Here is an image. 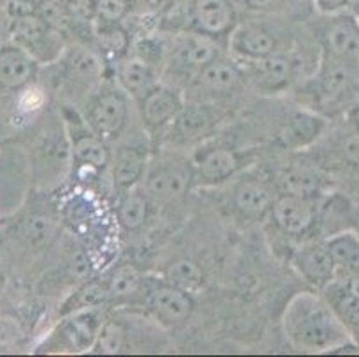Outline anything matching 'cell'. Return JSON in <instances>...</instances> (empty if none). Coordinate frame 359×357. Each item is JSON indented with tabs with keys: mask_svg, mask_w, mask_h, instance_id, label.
<instances>
[{
	"mask_svg": "<svg viewBox=\"0 0 359 357\" xmlns=\"http://www.w3.org/2000/svg\"><path fill=\"white\" fill-rule=\"evenodd\" d=\"M175 122L182 136L195 137L210 127L211 114L204 107H184L181 114L175 118Z\"/></svg>",
	"mask_w": 359,
	"mask_h": 357,
	"instance_id": "29",
	"label": "cell"
},
{
	"mask_svg": "<svg viewBox=\"0 0 359 357\" xmlns=\"http://www.w3.org/2000/svg\"><path fill=\"white\" fill-rule=\"evenodd\" d=\"M8 11L13 18H20V16L32 15V4L24 2V0H13L11 4H9Z\"/></svg>",
	"mask_w": 359,
	"mask_h": 357,
	"instance_id": "38",
	"label": "cell"
},
{
	"mask_svg": "<svg viewBox=\"0 0 359 357\" xmlns=\"http://www.w3.org/2000/svg\"><path fill=\"white\" fill-rule=\"evenodd\" d=\"M118 79L123 90L140 98L158 86L154 68L145 58H140V55L122 61L118 68Z\"/></svg>",
	"mask_w": 359,
	"mask_h": 357,
	"instance_id": "14",
	"label": "cell"
},
{
	"mask_svg": "<svg viewBox=\"0 0 359 357\" xmlns=\"http://www.w3.org/2000/svg\"><path fill=\"white\" fill-rule=\"evenodd\" d=\"M194 168L182 159H166L147 173V193L161 202L175 201L190 189Z\"/></svg>",
	"mask_w": 359,
	"mask_h": 357,
	"instance_id": "2",
	"label": "cell"
},
{
	"mask_svg": "<svg viewBox=\"0 0 359 357\" xmlns=\"http://www.w3.org/2000/svg\"><path fill=\"white\" fill-rule=\"evenodd\" d=\"M177 58L184 67L198 68L202 70L215 59H218V48L211 43L210 39L194 38L188 39L184 45L177 50Z\"/></svg>",
	"mask_w": 359,
	"mask_h": 357,
	"instance_id": "27",
	"label": "cell"
},
{
	"mask_svg": "<svg viewBox=\"0 0 359 357\" xmlns=\"http://www.w3.org/2000/svg\"><path fill=\"white\" fill-rule=\"evenodd\" d=\"M272 215L277 227L286 234H304L315 222V206L309 196L285 193L273 201Z\"/></svg>",
	"mask_w": 359,
	"mask_h": 357,
	"instance_id": "5",
	"label": "cell"
},
{
	"mask_svg": "<svg viewBox=\"0 0 359 357\" xmlns=\"http://www.w3.org/2000/svg\"><path fill=\"white\" fill-rule=\"evenodd\" d=\"M88 123L102 140H115L127 122V98L116 90L102 91L88 107Z\"/></svg>",
	"mask_w": 359,
	"mask_h": 357,
	"instance_id": "3",
	"label": "cell"
},
{
	"mask_svg": "<svg viewBox=\"0 0 359 357\" xmlns=\"http://www.w3.org/2000/svg\"><path fill=\"white\" fill-rule=\"evenodd\" d=\"M324 129V122L316 116H309V114H299V116L293 118L292 122V134L293 137H299L302 140V143H308L311 140H315L320 133Z\"/></svg>",
	"mask_w": 359,
	"mask_h": 357,
	"instance_id": "32",
	"label": "cell"
},
{
	"mask_svg": "<svg viewBox=\"0 0 359 357\" xmlns=\"http://www.w3.org/2000/svg\"><path fill=\"white\" fill-rule=\"evenodd\" d=\"M72 268H74V274L79 275V277H84L86 274H90V264H88L86 257L83 254H77L74 257V263H72Z\"/></svg>",
	"mask_w": 359,
	"mask_h": 357,
	"instance_id": "39",
	"label": "cell"
},
{
	"mask_svg": "<svg viewBox=\"0 0 359 357\" xmlns=\"http://www.w3.org/2000/svg\"><path fill=\"white\" fill-rule=\"evenodd\" d=\"M351 123L355 127V130L359 133V106H355L354 109L351 111Z\"/></svg>",
	"mask_w": 359,
	"mask_h": 357,
	"instance_id": "40",
	"label": "cell"
},
{
	"mask_svg": "<svg viewBox=\"0 0 359 357\" xmlns=\"http://www.w3.org/2000/svg\"><path fill=\"white\" fill-rule=\"evenodd\" d=\"M250 6H254V8H266V6H270L273 2V0H249Z\"/></svg>",
	"mask_w": 359,
	"mask_h": 357,
	"instance_id": "41",
	"label": "cell"
},
{
	"mask_svg": "<svg viewBox=\"0 0 359 357\" xmlns=\"http://www.w3.org/2000/svg\"><path fill=\"white\" fill-rule=\"evenodd\" d=\"M67 68L77 83H90L100 75L99 58L83 47H74L68 52Z\"/></svg>",
	"mask_w": 359,
	"mask_h": 357,
	"instance_id": "26",
	"label": "cell"
},
{
	"mask_svg": "<svg viewBox=\"0 0 359 357\" xmlns=\"http://www.w3.org/2000/svg\"><path fill=\"white\" fill-rule=\"evenodd\" d=\"M149 216V198L145 193L130 188L118 204V220L127 231H136L147 222Z\"/></svg>",
	"mask_w": 359,
	"mask_h": 357,
	"instance_id": "24",
	"label": "cell"
},
{
	"mask_svg": "<svg viewBox=\"0 0 359 357\" xmlns=\"http://www.w3.org/2000/svg\"><path fill=\"white\" fill-rule=\"evenodd\" d=\"M127 13L126 0H99L97 15L104 24H116Z\"/></svg>",
	"mask_w": 359,
	"mask_h": 357,
	"instance_id": "34",
	"label": "cell"
},
{
	"mask_svg": "<svg viewBox=\"0 0 359 357\" xmlns=\"http://www.w3.org/2000/svg\"><path fill=\"white\" fill-rule=\"evenodd\" d=\"M22 329L18 320L11 316H0V345L8 346L20 339Z\"/></svg>",
	"mask_w": 359,
	"mask_h": 357,
	"instance_id": "35",
	"label": "cell"
},
{
	"mask_svg": "<svg viewBox=\"0 0 359 357\" xmlns=\"http://www.w3.org/2000/svg\"><path fill=\"white\" fill-rule=\"evenodd\" d=\"M38 65L36 59L22 47L0 48V86L18 90L34 79Z\"/></svg>",
	"mask_w": 359,
	"mask_h": 357,
	"instance_id": "11",
	"label": "cell"
},
{
	"mask_svg": "<svg viewBox=\"0 0 359 357\" xmlns=\"http://www.w3.org/2000/svg\"><path fill=\"white\" fill-rule=\"evenodd\" d=\"M285 332L292 345L306 352L338 350L348 334L336 318L327 300L315 295H297L285 313Z\"/></svg>",
	"mask_w": 359,
	"mask_h": 357,
	"instance_id": "1",
	"label": "cell"
},
{
	"mask_svg": "<svg viewBox=\"0 0 359 357\" xmlns=\"http://www.w3.org/2000/svg\"><path fill=\"white\" fill-rule=\"evenodd\" d=\"M97 39L102 52L109 58H122L129 48V38L127 32L116 24H104L97 31Z\"/></svg>",
	"mask_w": 359,
	"mask_h": 357,
	"instance_id": "28",
	"label": "cell"
},
{
	"mask_svg": "<svg viewBox=\"0 0 359 357\" xmlns=\"http://www.w3.org/2000/svg\"><path fill=\"white\" fill-rule=\"evenodd\" d=\"M295 264L309 284L322 290L336 277V264L327 243H315L302 248L297 255Z\"/></svg>",
	"mask_w": 359,
	"mask_h": 357,
	"instance_id": "10",
	"label": "cell"
},
{
	"mask_svg": "<svg viewBox=\"0 0 359 357\" xmlns=\"http://www.w3.org/2000/svg\"><path fill=\"white\" fill-rule=\"evenodd\" d=\"M150 307L159 320L172 325L184 323L195 309V302L188 291L165 283L150 295Z\"/></svg>",
	"mask_w": 359,
	"mask_h": 357,
	"instance_id": "7",
	"label": "cell"
},
{
	"mask_svg": "<svg viewBox=\"0 0 359 357\" xmlns=\"http://www.w3.org/2000/svg\"><path fill=\"white\" fill-rule=\"evenodd\" d=\"M341 2H347V4H359V0H341Z\"/></svg>",
	"mask_w": 359,
	"mask_h": 357,
	"instance_id": "42",
	"label": "cell"
},
{
	"mask_svg": "<svg viewBox=\"0 0 359 357\" xmlns=\"http://www.w3.org/2000/svg\"><path fill=\"white\" fill-rule=\"evenodd\" d=\"M184 109L181 95L172 88L156 86L154 90L142 98L143 123L150 130H158L175 122V118Z\"/></svg>",
	"mask_w": 359,
	"mask_h": 357,
	"instance_id": "6",
	"label": "cell"
},
{
	"mask_svg": "<svg viewBox=\"0 0 359 357\" xmlns=\"http://www.w3.org/2000/svg\"><path fill=\"white\" fill-rule=\"evenodd\" d=\"M273 195L270 188L257 181H243L234 191V204L249 218H259L272 209Z\"/></svg>",
	"mask_w": 359,
	"mask_h": 357,
	"instance_id": "17",
	"label": "cell"
},
{
	"mask_svg": "<svg viewBox=\"0 0 359 357\" xmlns=\"http://www.w3.org/2000/svg\"><path fill=\"white\" fill-rule=\"evenodd\" d=\"M38 16L43 20L48 27L54 29V31H57V32L65 31V29L70 25V20H72L68 9L61 8V6H57L55 2H43L40 8V13H38Z\"/></svg>",
	"mask_w": 359,
	"mask_h": 357,
	"instance_id": "33",
	"label": "cell"
},
{
	"mask_svg": "<svg viewBox=\"0 0 359 357\" xmlns=\"http://www.w3.org/2000/svg\"><path fill=\"white\" fill-rule=\"evenodd\" d=\"M325 300L331 306L336 318L344 325L348 338L359 346V293L351 284H341L332 281L324 288Z\"/></svg>",
	"mask_w": 359,
	"mask_h": 357,
	"instance_id": "9",
	"label": "cell"
},
{
	"mask_svg": "<svg viewBox=\"0 0 359 357\" xmlns=\"http://www.w3.org/2000/svg\"><path fill=\"white\" fill-rule=\"evenodd\" d=\"M52 32L54 29L48 27L38 15L20 16L13 22V38H15L16 45L25 48L34 59L38 55L48 58V52H52L48 50L52 47Z\"/></svg>",
	"mask_w": 359,
	"mask_h": 357,
	"instance_id": "12",
	"label": "cell"
},
{
	"mask_svg": "<svg viewBox=\"0 0 359 357\" xmlns=\"http://www.w3.org/2000/svg\"><path fill=\"white\" fill-rule=\"evenodd\" d=\"M191 22L202 34H224L233 24V8L227 0H194Z\"/></svg>",
	"mask_w": 359,
	"mask_h": 357,
	"instance_id": "13",
	"label": "cell"
},
{
	"mask_svg": "<svg viewBox=\"0 0 359 357\" xmlns=\"http://www.w3.org/2000/svg\"><path fill=\"white\" fill-rule=\"evenodd\" d=\"M322 95L331 100H341L359 91V65L324 55L318 72Z\"/></svg>",
	"mask_w": 359,
	"mask_h": 357,
	"instance_id": "4",
	"label": "cell"
},
{
	"mask_svg": "<svg viewBox=\"0 0 359 357\" xmlns=\"http://www.w3.org/2000/svg\"><path fill=\"white\" fill-rule=\"evenodd\" d=\"M74 156L81 165H90L102 170L109 165L111 154L107 150L106 140L97 134H81L74 140Z\"/></svg>",
	"mask_w": 359,
	"mask_h": 357,
	"instance_id": "23",
	"label": "cell"
},
{
	"mask_svg": "<svg viewBox=\"0 0 359 357\" xmlns=\"http://www.w3.org/2000/svg\"><path fill=\"white\" fill-rule=\"evenodd\" d=\"M233 47L243 58L259 61L276 54V39L261 27H243L234 34Z\"/></svg>",
	"mask_w": 359,
	"mask_h": 357,
	"instance_id": "19",
	"label": "cell"
},
{
	"mask_svg": "<svg viewBox=\"0 0 359 357\" xmlns=\"http://www.w3.org/2000/svg\"><path fill=\"white\" fill-rule=\"evenodd\" d=\"M336 264V274H347L352 279H359V240L354 234H338L325 241Z\"/></svg>",
	"mask_w": 359,
	"mask_h": 357,
	"instance_id": "20",
	"label": "cell"
},
{
	"mask_svg": "<svg viewBox=\"0 0 359 357\" xmlns=\"http://www.w3.org/2000/svg\"><path fill=\"white\" fill-rule=\"evenodd\" d=\"M241 81V74L233 63L215 59L213 63L204 67L198 74V84L211 91H229Z\"/></svg>",
	"mask_w": 359,
	"mask_h": 357,
	"instance_id": "21",
	"label": "cell"
},
{
	"mask_svg": "<svg viewBox=\"0 0 359 357\" xmlns=\"http://www.w3.org/2000/svg\"><path fill=\"white\" fill-rule=\"evenodd\" d=\"M68 13L74 18H91L97 13V4L93 0H68Z\"/></svg>",
	"mask_w": 359,
	"mask_h": 357,
	"instance_id": "36",
	"label": "cell"
},
{
	"mask_svg": "<svg viewBox=\"0 0 359 357\" xmlns=\"http://www.w3.org/2000/svg\"><path fill=\"white\" fill-rule=\"evenodd\" d=\"M143 286V275L133 264H122L111 274L107 281V297L115 300H129L140 293Z\"/></svg>",
	"mask_w": 359,
	"mask_h": 357,
	"instance_id": "22",
	"label": "cell"
},
{
	"mask_svg": "<svg viewBox=\"0 0 359 357\" xmlns=\"http://www.w3.org/2000/svg\"><path fill=\"white\" fill-rule=\"evenodd\" d=\"M147 168V156L142 149L135 147H123L116 152L115 161H113V177L115 184L120 188L130 189L135 188Z\"/></svg>",
	"mask_w": 359,
	"mask_h": 357,
	"instance_id": "18",
	"label": "cell"
},
{
	"mask_svg": "<svg viewBox=\"0 0 359 357\" xmlns=\"http://www.w3.org/2000/svg\"><path fill=\"white\" fill-rule=\"evenodd\" d=\"M166 283L174 284L181 290L194 293L204 286V271L195 261L179 260L170 264L165 271Z\"/></svg>",
	"mask_w": 359,
	"mask_h": 357,
	"instance_id": "25",
	"label": "cell"
},
{
	"mask_svg": "<svg viewBox=\"0 0 359 357\" xmlns=\"http://www.w3.org/2000/svg\"><path fill=\"white\" fill-rule=\"evenodd\" d=\"M24 236L32 247H47L55 238V225L45 216H32L25 222Z\"/></svg>",
	"mask_w": 359,
	"mask_h": 357,
	"instance_id": "30",
	"label": "cell"
},
{
	"mask_svg": "<svg viewBox=\"0 0 359 357\" xmlns=\"http://www.w3.org/2000/svg\"><path fill=\"white\" fill-rule=\"evenodd\" d=\"M123 339H126V334L122 327L118 323L109 322L100 329L97 336V350L102 353H116L122 350Z\"/></svg>",
	"mask_w": 359,
	"mask_h": 357,
	"instance_id": "31",
	"label": "cell"
},
{
	"mask_svg": "<svg viewBox=\"0 0 359 357\" xmlns=\"http://www.w3.org/2000/svg\"><path fill=\"white\" fill-rule=\"evenodd\" d=\"M341 154L347 159V163L359 168V133L345 137L344 143H341Z\"/></svg>",
	"mask_w": 359,
	"mask_h": 357,
	"instance_id": "37",
	"label": "cell"
},
{
	"mask_svg": "<svg viewBox=\"0 0 359 357\" xmlns=\"http://www.w3.org/2000/svg\"><path fill=\"white\" fill-rule=\"evenodd\" d=\"M240 166L236 152L229 149L205 150L197 159V173L208 182H222L229 179Z\"/></svg>",
	"mask_w": 359,
	"mask_h": 357,
	"instance_id": "16",
	"label": "cell"
},
{
	"mask_svg": "<svg viewBox=\"0 0 359 357\" xmlns=\"http://www.w3.org/2000/svg\"><path fill=\"white\" fill-rule=\"evenodd\" d=\"M293 70H295V63L290 55L272 54L257 61L254 79H256L257 86L263 90L276 91L290 83V79L293 77Z\"/></svg>",
	"mask_w": 359,
	"mask_h": 357,
	"instance_id": "15",
	"label": "cell"
},
{
	"mask_svg": "<svg viewBox=\"0 0 359 357\" xmlns=\"http://www.w3.org/2000/svg\"><path fill=\"white\" fill-rule=\"evenodd\" d=\"M324 55L359 65V25L352 18L331 22L322 36Z\"/></svg>",
	"mask_w": 359,
	"mask_h": 357,
	"instance_id": "8",
	"label": "cell"
}]
</instances>
